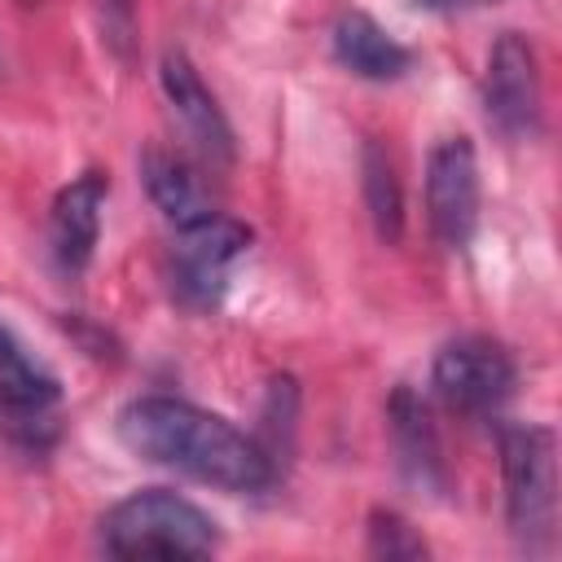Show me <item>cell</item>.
Instances as JSON below:
<instances>
[{
  "label": "cell",
  "mask_w": 562,
  "mask_h": 562,
  "mask_svg": "<svg viewBox=\"0 0 562 562\" xmlns=\"http://www.w3.org/2000/svg\"><path fill=\"white\" fill-rule=\"evenodd\" d=\"M140 180H145V193L149 202L180 228V224H193L202 215H211V193L202 184V176L171 149H145L140 154Z\"/></svg>",
  "instance_id": "cell-13"
},
{
  "label": "cell",
  "mask_w": 562,
  "mask_h": 562,
  "mask_svg": "<svg viewBox=\"0 0 562 562\" xmlns=\"http://www.w3.org/2000/svg\"><path fill=\"white\" fill-rule=\"evenodd\" d=\"M250 224L224 211L180 224L171 241V294L193 312L220 307L228 290V268L250 250Z\"/></svg>",
  "instance_id": "cell-4"
},
{
  "label": "cell",
  "mask_w": 562,
  "mask_h": 562,
  "mask_svg": "<svg viewBox=\"0 0 562 562\" xmlns=\"http://www.w3.org/2000/svg\"><path fill=\"white\" fill-rule=\"evenodd\" d=\"M430 13H461V9H479V4H492V0H413Z\"/></svg>",
  "instance_id": "cell-18"
},
{
  "label": "cell",
  "mask_w": 562,
  "mask_h": 562,
  "mask_svg": "<svg viewBox=\"0 0 562 562\" xmlns=\"http://www.w3.org/2000/svg\"><path fill=\"white\" fill-rule=\"evenodd\" d=\"M105 193H110L105 171H83L57 189L53 211H48V255L61 277L88 272V263L97 255V237H101Z\"/></svg>",
  "instance_id": "cell-9"
},
{
  "label": "cell",
  "mask_w": 562,
  "mask_h": 562,
  "mask_svg": "<svg viewBox=\"0 0 562 562\" xmlns=\"http://www.w3.org/2000/svg\"><path fill=\"white\" fill-rule=\"evenodd\" d=\"M483 110H487V123L509 140H522V136L540 132V119H544L540 57H536V44L522 31H501L496 44L487 48Z\"/></svg>",
  "instance_id": "cell-6"
},
{
  "label": "cell",
  "mask_w": 562,
  "mask_h": 562,
  "mask_svg": "<svg viewBox=\"0 0 562 562\" xmlns=\"http://www.w3.org/2000/svg\"><path fill=\"white\" fill-rule=\"evenodd\" d=\"M97 9H101L105 44L119 57H132V44H136V0H97Z\"/></svg>",
  "instance_id": "cell-17"
},
{
  "label": "cell",
  "mask_w": 562,
  "mask_h": 562,
  "mask_svg": "<svg viewBox=\"0 0 562 562\" xmlns=\"http://www.w3.org/2000/svg\"><path fill=\"white\" fill-rule=\"evenodd\" d=\"M294 413H299V391H294L290 378H277V382L268 386V404H263V417H268L263 435H268V439H259L272 461L281 457V435L290 439V430H294Z\"/></svg>",
  "instance_id": "cell-16"
},
{
  "label": "cell",
  "mask_w": 562,
  "mask_h": 562,
  "mask_svg": "<svg viewBox=\"0 0 562 562\" xmlns=\"http://www.w3.org/2000/svg\"><path fill=\"white\" fill-rule=\"evenodd\" d=\"M386 422H391V443H395L404 479L430 496H443L448 492V461H443V443H439V430L430 422L426 400L408 386H395V395L386 404Z\"/></svg>",
  "instance_id": "cell-11"
},
{
  "label": "cell",
  "mask_w": 562,
  "mask_h": 562,
  "mask_svg": "<svg viewBox=\"0 0 562 562\" xmlns=\"http://www.w3.org/2000/svg\"><path fill=\"white\" fill-rule=\"evenodd\" d=\"M505 522L522 553H549L558 536V439L540 422L501 430Z\"/></svg>",
  "instance_id": "cell-3"
},
{
  "label": "cell",
  "mask_w": 562,
  "mask_h": 562,
  "mask_svg": "<svg viewBox=\"0 0 562 562\" xmlns=\"http://www.w3.org/2000/svg\"><path fill=\"white\" fill-rule=\"evenodd\" d=\"M426 215L448 250H461L479 228V154L470 136H443L426 158Z\"/></svg>",
  "instance_id": "cell-7"
},
{
  "label": "cell",
  "mask_w": 562,
  "mask_h": 562,
  "mask_svg": "<svg viewBox=\"0 0 562 562\" xmlns=\"http://www.w3.org/2000/svg\"><path fill=\"white\" fill-rule=\"evenodd\" d=\"M215 544V518L167 487L127 492L101 518V549L110 558H206Z\"/></svg>",
  "instance_id": "cell-2"
},
{
  "label": "cell",
  "mask_w": 562,
  "mask_h": 562,
  "mask_svg": "<svg viewBox=\"0 0 562 562\" xmlns=\"http://www.w3.org/2000/svg\"><path fill=\"white\" fill-rule=\"evenodd\" d=\"M158 83H162V97L171 105V114L180 119V127L189 132V140L198 145L202 158L211 162H233V127L215 101V92L202 83L198 66L180 53V48H167L162 61H158Z\"/></svg>",
  "instance_id": "cell-10"
},
{
  "label": "cell",
  "mask_w": 562,
  "mask_h": 562,
  "mask_svg": "<svg viewBox=\"0 0 562 562\" xmlns=\"http://www.w3.org/2000/svg\"><path fill=\"white\" fill-rule=\"evenodd\" d=\"M57 395V378L31 351H22V342L0 325V413L9 435L26 448H44L53 439Z\"/></svg>",
  "instance_id": "cell-8"
},
{
  "label": "cell",
  "mask_w": 562,
  "mask_h": 562,
  "mask_svg": "<svg viewBox=\"0 0 562 562\" xmlns=\"http://www.w3.org/2000/svg\"><path fill=\"white\" fill-rule=\"evenodd\" d=\"M430 386L435 395L457 408V413H496L514 386H518V364L514 356L483 334H465L439 347L435 364H430Z\"/></svg>",
  "instance_id": "cell-5"
},
{
  "label": "cell",
  "mask_w": 562,
  "mask_h": 562,
  "mask_svg": "<svg viewBox=\"0 0 562 562\" xmlns=\"http://www.w3.org/2000/svg\"><path fill=\"white\" fill-rule=\"evenodd\" d=\"M369 553L373 558H426V540L395 509H373L369 514Z\"/></svg>",
  "instance_id": "cell-15"
},
{
  "label": "cell",
  "mask_w": 562,
  "mask_h": 562,
  "mask_svg": "<svg viewBox=\"0 0 562 562\" xmlns=\"http://www.w3.org/2000/svg\"><path fill=\"white\" fill-rule=\"evenodd\" d=\"M119 439L176 474L211 483L220 492H268L277 483V461L263 443L237 430L228 417L198 408L176 395H136L119 408Z\"/></svg>",
  "instance_id": "cell-1"
},
{
  "label": "cell",
  "mask_w": 562,
  "mask_h": 562,
  "mask_svg": "<svg viewBox=\"0 0 562 562\" xmlns=\"http://www.w3.org/2000/svg\"><path fill=\"white\" fill-rule=\"evenodd\" d=\"M329 44H334V57L351 75L373 79V83H391V79H400L413 66V53L386 26H378L369 13H356V9L334 22Z\"/></svg>",
  "instance_id": "cell-12"
},
{
  "label": "cell",
  "mask_w": 562,
  "mask_h": 562,
  "mask_svg": "<svg viewBox=\"0 0 562 562\" xmlns=\"http://www.w3.org/2000/svg\"><path fill=\"white\" fill-rule=\"evenodd\" d=\"M360 180H364V206H369V220H373L378 237L395 246L404 237V189H400V176H395V158L382 140H364Z\"/></svg>",
  "instance_id": "cell-14"
}]
</instances>
